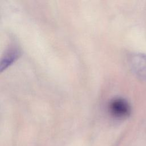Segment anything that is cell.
I'll return each instance as SVG.
<instances>
[{"mask_svg":"<svg viewBox=\"0 0 146 146\" xmlns=\"http://www.w3.org/2000/svg\"><path fill=\"white\" fill-rule=\"evenodd\" d=\"M108 109L114 117L123 119L128 117L131 113V107L128 102L123 98H116L109 103Z\"/></svg>","mask_w":146,"mask_h":146,"instance_id":"cell-1","label":"cell"},{"mask_svg":"<svg viewBox=\"0 0 146 146\" xmlns=\"http://www.w3.org/2000/svg\"><path fill=\"white\" fill-rule=\"evenodd\" d=\"M130 63L132 70L136 76L146 82V54H134L131 58Z\"/></svg>","mask_w":146,"mask_h":146,"instance_id":"cell-2","label":"cell"}]
</instances>
